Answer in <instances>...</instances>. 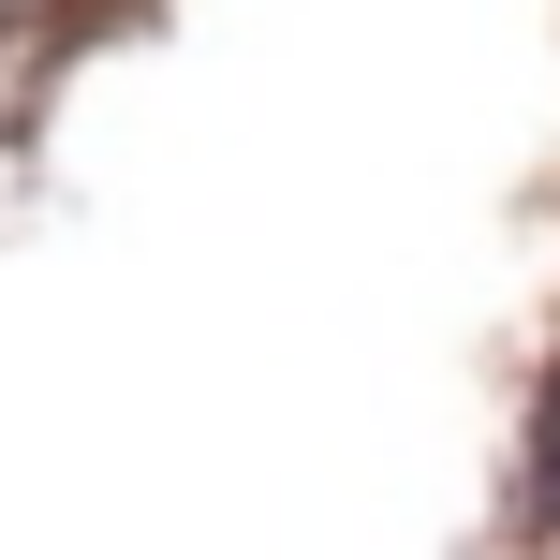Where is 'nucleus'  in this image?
<instances>
[{
	"label": "nucleus",
	"instance_id": "nucleus-2",
	"mask_svg": "<svg viewBox=\"0 0 560 560\" xmlns=\"http://www.w3.org/2000/svg\"><path fill=\"white\" fill-rule=\"evenodd\" d=\"M30 15H59V0H0V30H30Z\"/></svg>",
	"mask_w": 560,
	"mask_h": 560
},
{
	"label": "nucleus",
	"instance_id": "nucleus-1",
	"mask_svg": "<svg viewBox=\"0 0 560 560\" xmlns=\"http://www.w3.org/2000/svg\"><path fill=\"white\" fill-rule=\"evenodd\" d=\"M546 502H560V384H546Z\"/></svg>",
	"mask_w": 560,
	"mask_h": 560
}]
</instances>
